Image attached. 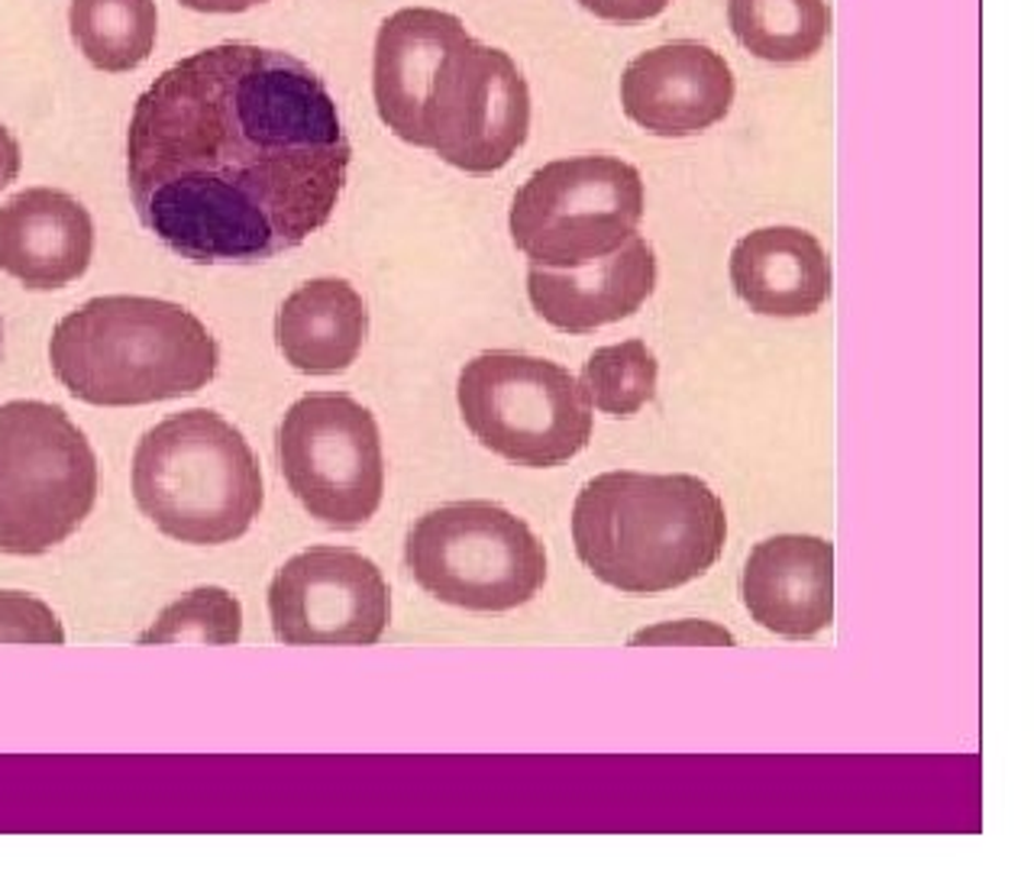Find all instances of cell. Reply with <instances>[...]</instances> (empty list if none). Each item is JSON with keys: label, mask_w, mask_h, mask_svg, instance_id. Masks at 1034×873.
I'll use <instances>...</instances> for the list:
<instances>
[{"label": "cell", "mask_w": 1034, "mask_h": 873, "mask_svg": "<svg viewBox=\"0 0 1034 873\" xmlns=\"http://www.w3.org/2000/svg\"><path fill=\"white\" fill-rule=\"evenodd\" d=\"M133 499L178 544H233L263 511L259 456L230 421L207 408L172 415L137 443Z\"/></svg>", "instance_id": "4"}, {"label": "cell", "mask_w": 1034, "mask_h": 873, "mask_svg": "<svg viewBox=\"0 0 1034 873\" xmlns=\"http://www.w3.org/2000/svg\"><path fill=\"white\" fill-rule=\"evenodd\" d=\"M589 13L608 23H643L660 16L670 0H579Z\"/></svg>", "instance_id": "25"}, {"label": "cell", "mask_w": 1034, "mask_h": 873, "mask_svg": "<svg viewBox=\"0 0 1034 873\" xmlns=\"http://www.w3.org/2000/svg\"><path fill=\"white\" fill-rule=\"evenodd\" d=\"M349 155L317 72L278 49L220 43L139 94L127 185L142 226L172 253L246 266L301 246L330 220Z\"/></svg>", "instance_id": "1"}, {"label": "cell", "mask_w": 1034, "mask_h": 873, "mask_svg": "<svg viewBox=\"0 0 1034 873\" xmlns=\"http://www.w3.org/2000/svg\"><path fill=\"white\" fill-rule=\"evenodd\" d=\"M741 595L759 628L805 641L834 621V544L815 534H776L747 557Z\"/></svg>", "instance_id": "13"}, {"label": "cell", "mask_w": 1034, "mask_h": 873, "mask_svg": "<svg viewBox=\"0 0 1034 873\" xmlns=\"http://www.w3.org/2000/svg\"><path fill=\"white\" fill-rule=\"evenodd\" d=\"M456 401L466 428L491 453L547 469L579 456L592 440V405L559 363L491 350L463 365Z\"/></svg>", "instance_id": "8"}, {"label": "cell", "mask_w": 1034, "mask_h": 873, "mask_svg": "<svg viewBox=\"0 0 1034 873\" xmlns=\"http://www.w3.org/2000/svg\"><path fill=\"white\" fill-rule=\"evenodd\" d=\"M660 363L643 340L602 347L582 365L579 385L599 411L612 418H634L657 395Z\"/></svg>", "instance_id": "21"}, {"label": "cell", "mask_w": 1034, "mask_h": 873, "mask_svg": "<svg viewBox=\"0 0 1034 873\" xmlns=\"http://www.w3.org/2000/svg\"><path fill=\"white\" fill-rule=\"evenodd\" d=\"M97 456L59 405L0 408V554L39 557L84 524L97 502Z\"/></svg>", "instance_id": "5"}, {"label": "cell", "mask_w": 1034, "mask_h": 873, "mask_svg": "<svg viewBox=\"0 0 1034 873\" xmlns=\"http://www.w3.org/2000/svg\"><path fill=\"white\" fill-rule=\"evenodd\" d=\"M20 165H23L20 143H16V137H13V133L0 124V191H7V188H10V182H16Z\"/></svg>", "instance_id": "26"}, {"label": "cell", "mask_w": 1034, "mask_h": 873, "mask_svg": "<svg viewBox=\"0 0 1034 873\" xmlns=\"http://www.w3.org/2000/svg\"><path fill=\"white\" fill-rule=\"evenodd\" d=\"M724 540V502L686 473H602L582 486L572 509L579 560L627 595H657L705 577Z\"/></svg>", "instance_id": "2"}, {"label": "cell", "mask_w": 1034, "mask_h": 873, "mask_svg": "<svg viewBox=\"0 0 1034 873\" xmlns=\"http://www.w3.org/2000/svg\"><path fill=\"white\" fill-rule=\"evenodd\" d=\"M634 648L640 644H698V648H734V635L714 621H663L657 628H643L630 638Z\"/></svg>", "instance_id": "24"}, {"label": "cell", "mask_w": 1034, "mask_h": 873, "mask_svg": "<svg viewBox=\"0 0 1034 873\" xmlns=\"http://www.w3.org/2000/svg\"><path fill=\"white\" fill-rule=\"evenodd\" d=\"M269 615L276 638L291 648H369L392 621V592L369 557L311 547L276 573Z\"/></svg>", "instance_id": "11"}, {"label": "cell", "mask_w": 1034, "mask_h": 873, "mask_svg": "<svg viewBox=\"0 0 1034 873\" xmlns=\"http://www.w3.org/2000/svg\"><path fill=\"white\" fill-rule=\"evenodd\" d=\"M657 289V253L637 233L605 259L579 269L531 266L527 294L534 311L566 334H592L637 314Z\"/></svg>", "instance_id": "15"}, {"label": "cell", "mask_w": 1034, "mask_h": 873, "mask_svg": "<svg viewBox=\"0 0 1034 873\" xmlns=\"http://www.w3.org/2000/svg\"><path fill=\"white\" fill-rule=\"evenodd\" d=\"M49 363L71 398L97 408H137L201 392L220 350L182 304L139 294L91 298L66 314Z\"/></svg>", "instance_id": "3"}, {"label": "cell", "mask_w": 1034, "mask_h": 873, "mask_svg": "<svg viewBox=\"0 0 1034 873\" xmlns=\"http://www.w3.org/2000/svg\"><path fill=\"white\" fill-rule=\"evenodd\" d=\"M94 259L91 211L59 188H26L0 205V272L23 289L78 282Z\"/></svg>", "instance_id": "14"}, {"label": "cell", "mask_w": 1034, "mask_h": 873, "mask_svg": "<svg viewBox=\"0 0 1034 873\" xmlns=\"http://www.w3.org/2000/svg\"><path fill=\"white\" fill-rule=\"evenodd\" d=\"M0 644H66L56 612L26 592H0Z\"/></svg>", "instance_id": "23"}, {"label": "cell", "mask_w": 1034, "mask_h": 873, "mask_svg": "<svg viewBox=\"0 0 1034 873\" xmlns=\"http://www.w3.org/2000/svg\"><path fill=\"white\" fill-rule=\"evenodd\" d=\"M531 133V88L514 59L466 36L430 84L417 146L453 168L491 175L504 168Z\"/></svg>", "instance_id": "10"}, {"label": "cell", "mask_w": 1034, "mask_h": 873, "mask_svg": "<svg viewBox=\"0 0 1034 873\" xmlns=\"http://www.w3.org/2000/svg\"><path fill=\"white\" fill-rule=\"evenodd\" d=\"M243 638V608L220 585H201L169 605L155 625L139 635V644H220L233 648Z\"/></svg>", "instance_id": "22"}, {"label": "cell", "mask_w": 1034, "mask_h": 873, "mask_svg": "<svg viewBox=\"0 0 1034 873\" xmlns=\"http://www.w3.org/2000/svg\"><path fill=\"white\" fill-rule=\"evenodd\" d=\"M734 72L705 43L676 39L640 53L620 74L624 114L653 137L686 140L728 117Z\"/></svg>", "instance_id": "12"}, {"label": "cell", "mask_w": 1034, "mask_h": 873, "mask_svg": "<svg viewBox=\"0 0 1034 873\" xmlns=\"http://www.w3.org/2000/svg\"><path fill=\"white\" fill-rule=\"evenodd\" d=\"M469 33L460 16L433 7H405L382 20L372 56V94L382 124L417 146L420 114L443 56Z\"/></svg>", "instance_id": "16"}, {"label": "cell", "mask_w": 1034, "mask_h": 873, "mask_svg": "<svg viewBox=\"0 0 1034 873\" xmlns=\"http://www.w3.org/2000/svg\"><path fill=\"white\" fill-rule=\"evenodd\" d=\"M266 0H182V7L198 10V13H246Z\"/></svg>", "instance_id": "27"}, {"label": "cell", "mask_w": 1034, "mask_h": 873, "mask_svg": "<svg viewBox=\"0 0 1034 873\" xmlns=\"http://www.w3.org/2000/svg\"><path fill=\"white\" fill-rule=\"evenodd\" d=\"M417 585L466 612H511L547 582V550L521 521L491 502H453L427 511L405 544Z\"/></svg>", "instance_id": "6"}, {"label": "cell", "mask_w": 1034, "mask_h": 873, "mask_svg": "<svg viewBox=\"0 0 1034 873\" xmlns=\"http://www.w3.org/2000/svg\"><path fill=\"white\" fill-rule=\"evenodd\" d=\"M69 26L91 69L124 74L152 56L159 10L155 0H71Z\"/></svg>", "instance_id": "20"}, {"label": "cell", "mask_w": 1034, "mask_h": 873, "mask_svg": "<svg viewBox=\"0 0 1034 873\" xmlns=\"http://www.w3.org/2000/svg\"><path fill=\"white\" fill-rule=\"evenodd\" d=\"M643 220V178L615 155H572L537 168L514 195L511 240L544 269L612 256Z\"/></svg>", "instance_id": "7"}, {"label": "cell", "mask_w": 1034, "mask_h": 873, "mask_svg": "<svg viewBox=\"0 0 1034 873\" xmlns=\"http://www.w3.org/2000/svg\"><path fill=\"white\" fill-rule=\"evenodd\" d=\"M278 466L304 511L356 531L382 505L385 456L369 408L340 392L298 398L278 428Z\"/></svg>", "instance_id": "9"}, {"label": "cell", "mask_w": 1034, "mask_h": 873, "mask_svg": "<svg viewBox=\"0 0 1034 873\" xmlns=\"http://www.w3.org/2000/svg\"><path fill=\"white\" fill-rule=\"evenodd\" d=\"M365 334V301L346 279H311L278 307V350L304 375H337L349 369L362 353Z\"/></svg>", "instance_id": "18"}, {"label": "cell", "mask_w": 1034, "mask_h": 873, "mask_svg": "<svg viewBox=\"0 0 1034 873\" xmlns=\"http://www.w3.org/2000/svg\"><path fill=\"white\" fill-rule=\"evenodd\" d=\"M728 20L751 56L776 66L815 59L830 36L827 0H728Z\"/></svg>", "instance_id": "19"}, {"label": "cell", "mask_w": 1034, "mask_h": 873, "mask_svg": "<svg viewBox=\"0 0 1034 873\" xmlns=\"http://www.w3.org/2000/svg\"><path fill=\"white\" fill-rule=\"evenodd\" d=\"M731 282L763 317H809L830 298V259L809 230L759 226L737 240Z\"/></svg>", "instance_id": "17"}]
</instances>
